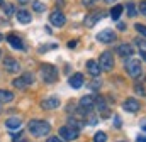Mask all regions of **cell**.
I'll return each mask as SVG.
<instances>
[{"instance_id": "1", "label": "cell", "mask_w": 146, "mask_h": 142, "mask_svg": "<svg viewBox=\"0 0 146 142\" xmlns=\"http://www.w3.org/2000/svg\"><path fill=\"white\" fill-rule=\"evenodd\" d=\"M27 129H29V132L34 137H44V135L49 134L51 125L48 122H44V120H31L29 125H27Z\"/></svg>"}, {"instance_id": "2", "label": "cell", "mask_w": 146, "mask_h": 142, "mask_svg": "<svg viewBox=\"0 0 146 142\" xmlns=\"http://www.w3.org/2000/svg\"><path fill=\"white\" fill-rule=\"evenodd\" d=\"M41 78H42L44 83L51 85V83H54L58 80V71L53 64H42L41 66Z\"/></svg>"}, {"instance_id": "3", "label": "cell", "mask_w": 146, "mask_h": 142, "mask_svg": "<svg viewBox=\"0 0 146 142\" xmlns=\"http://www.w3.org/2000/svg\"><path fill=\"white\" fill-rule=\"evenodd\" d=\"M60 137H63V141H75L78 137V129L70 127V125L61 127L60 129Z\"/></svg>"}, {"instance_id": "4", "label": "cell", "mask_w": 146, "mask_h": 142, "mask_svg": "<svg viewBox=\"0 0 146 142\" xmlns=\"http://www.w3.org/2000/svg\"><path fill=\"white\" fill-rule=\"evenodd\" d=\"M99 64H100V70L110 71L114 68V58H112V54L110 53H102L100 59H99Z\"/></svg>"}, {"instance_id": "5", "label": "cell", "mask_w": 146, "mask_h": 142, "mask_svg": "<svg viewBox=\"0 0 146 142\" xmlns=\"http://www.w3.org/2000/svg\"><path fill=\"white\" fill-rule=\"evenodd\" d=\"M126 70H127V74L129 76H139L141 74V63L138 61V59H129L127 63H126Z\"/></svg>"}, {"instance_id": "6", "label": "cell", "mask_w": 146, "mask_h": 142, "mask_svg": "<svg viewBox=\"0 0 146 142\" xmlns=\"http://www.w3.org/2000/svg\"><path fill=\"white\" fill-rule=\"evenodd\" d=\"M49 22H51L53 26H56V27H61V26H65L66 19H65V15H63L60 10H54V12H51V15H49Z\"/></svg>"}, {"instance_id": "7", "label": "cell", "mask_w": 146, "mask_h": 142, "mask_svg": "<svg viewBox=\"0 0 146 142\" xmlns=\"http://www.w3.org/2000/svg\"><path fill=\"white\" fill-rule=\"evenodd\" d=\"M41 106L44 110H54V108L60 106V98L58 97H48V98H44L41 102Z\"/></svg>"}, {"instance_id": "8", "label": "cell", "mask_w": 146, "mask_h": 142, "mask_svg": "<svg viewBox=\"0 0 146 142\" xmlns=\"http://www.w3.org/2000/svg\"><path fill=\"white\" fill-rule=\"evenodd\" d=\"M3 68L7 71H10V73H17L21 70V64H19V61H15L12 58H5L3 59Z\"/></svg>"}, {"instance_id": "9", "label": "cell", "mask_w": 146, "mask_h": 142, "mask_svg": "<svg viewBox=\"0 0 146 142\" xmlns=\"http://www.w3.org/2000/svg\"><path fill=\"white\" fill-rule=\"evenodd\" d=\"M80 106H82L85 112L92 110V108L95 106V98H94V97H90V95H87V97H82V100H80Z\"/></svg>"}, {"instance_id": "10", "label": "cell", "mask_w": 146, "mask_h": 142, "mask_svg": "<svg viewBox=\"0 0 146 142\" xmlns=\"http://www.w3.org/2000/svg\"><path fill=\"white\" fill-rule=\"evenodd\" d=\"M122 108H124L126 112H129V113H134V112L139 110V103H138V100H134V98H127V100L124 102Z\"/></svg>"}, {"instance_id": "11", "label": "cell", "mask_w": 146, "mask_h": 142, "mask_svg": "<svg viewBox=\"0 0 146 142\" xmlns=\"http://www.w3.org/2000/svg\"><path fill=\"white\" fill-rule=\"evenodd\" d=\"M117 53H119V56H122V58H129V56L134 54V49H133V46H129V44H121V46L117 47Z\"/></svg>"}, {"instance_id": "12", "label": "cell", "mask_w": 146, "mask_h": 142, "mask_svg": "<svg viewBox=\"0 0 146 142\" xmlns=\"http://www.w3.org/2000/svg\"><path fill=\"white\" fill-rule=\"evenodd\" d=\"M115 39V34L112 32V31H102V32H99L97 34V41L99 42H110V41H114Z\"/></svg>"}, {"instance_id": "13", "label": "cell", "mask_w": 146, "mask_h": 142, "mask_svg": "<svg viewBox=\"0 0 146 142\" xmlns=\"http://www.w3.org/2000/svg\"><path fill=\"white\" fill-rule=\"evenodd\" d=\"M68 83H70V86H72V88H75V90H76V88H80V86L85 83V80H83V74H80V73L73 74L72 78L68 80Z\"/></svg>"}, {"instance_id": "14", "label": "cell", "mask_w": 146, "mask_h": 142, "mask_svg": "<svg viewBox=\"0 0 146 142\" xmlns=\"http://www.w3.org/2000/svg\"><path fill=\"white\" fill-rule=\"evenodd\" d=\"M87 70L88 73L92 74V76H99L100 74V64L97 63V61H94V59H90V61H87Z\"/></svg>"}, {"instance_id": "15", "label": "cell", "mask_w": 146, "mask_h": 142, "mask_svg": "<svg viewBox=\"0 0 146 142\" xmlns=\"http://www.w3.org/2000/svg\"><path fill=\"white\" fill-rule=\"evenodd\" d=\"M5 125H7V129H21V125H22V120L19 118V117H10V118H7L5 120Z\"/></svg>"}, {"instance_id": "16", "label": "cell", "mask_w": 146, "mask_h": 142, "mask_svg": "<svg viewBox=\"0 0 146 142\" xmlns=\"http://www.w3.org/2000/svg\"><path fill=\"white\" fill-rule=\"evenodd\" d=\"M7 41L10 42L12 47H15V49H24V44H22L21 37H17V36H14V34H9L7 36Z\"/></svg>"}, {"instance_id": "17", "label": "cell", "mask_w": 146, "mask_h": 142, "mask_svg": "<svg viewBox=\"0 0 146 142\" xmlns=\"http://www.w3.org/2000/svg\"><path fill=\"white\" fill-rule=\"evenodd\" d=\"M17 20H19L21 24H29V22H31L29 12H27V10H19V12H17Z\"/></svg>"}, {"instance_id": "18", "label": "cell", "mask_w": 146, "mask_h": 142, "mask_svg": "<svg viewBox=\"0 0 146 142\" xmlns=\"http://www.w3.org/2000/svg\"><path fill=\"white\" fill-rule=\"evenodd\" d=\"M14 100V93L7 90H0V103H9Z\"/></svg>"}, {"instance_id": "19", "label": "cell", "mask_w": 146, "mask_h": 142, "mask_svg": "<svg viewBox=\"0 0 146 142\" xmlns=\"http://www.w3.org/2000/svg\"><path fill=\"white\" fill-rule=\"evenodd\" d=\"M99 19H100V15H97V14H90V15L85 19V26H87V27H94V24H95Z\"/></svg>"}, {"instance_id": "20", "label": "cell", "mask_w": 146, "mask_h": 142, "mask_svg": "<svg viewBox=\"0 0 146 142\" xmlns=\"http://www.w3.org/2000/svg\"><path fill=\"white\" fill-rule=\"evenodd\" d=\"M136 46H138V49H139L141 56L146 59V41H143V39H138V41H136Z\"/></svg>"}, {"instance_id": "21", "label": "cell", "mask_w": 146, "mask_h": 142, "mask_svg": "<svg viewBox=\"0 0 146 142\" xmlns=\"http://www.w3.org/2000/svg\"><path fill=\"white\" fill-rule=\"evenodd\" d=\"M121 14H122V5H115V7L110 10V17H112L114 20H117Z\"/></svg>"}, {"instance_id": "22", "label": "cell", "mask_w": 146, "mask_h": 142, "mask_svg": "<svg viewBox=\"0 0 146 142\" xmlns=\"http://www.w3.org/2000/svg\"><path fill=\"white\" fill-rule=\"evenodd\" d=\"M12 85H14L15 88H19V90H24V88L27 86V83H26V80H24V78H15V80L12 81Z\"/></svg>"}, {"instance_id": "23", "label": "cell", "mask_w": 146, "mask_h": 142, "mask_svg": "<svg viewBox=\"0 0 146 142\" xmlns=\"http://www.w3.org/2000/svg\"><path fill=\"white\" fill-rule=\"evenodd\" d=\"M126 10H127V15H129V17H136V15H138V10H136L134 3H127V5H126Z\"/></svg>"}, {"instance_id": "24", "label": "cell", "mask_w": 146, "mask_h": 142, "mask_svg": "<svg viewBox=\"0 0 146 142\" xmlns=\"http://www.w3.org/2000/svg\"><path fill=\"white\" fill-rule=\"evenodd\" d=\"M95 106H97L99 112H104V110H106V102H104L102 97H97V98H95Z\"/></svg>"}, {"instance_id": "25", "label": "cell", "mask_w": 146, "mask_h": 142, "mask_svg": "<svg viewBox=\"0 0 146 142\" xmlns=\"http://www.w3.org/2000/svg\"><path fill=\"white\" fill-rule=\"evenodd\" d=\"M33 9H34L36 12H44L46 5H44L42 2H39V0H33Z\"/></svg>"}, {"instance_id": "26", "label": "cell", "mask_w": 146, "mask_h": 142, "mask_svg": "<svg viewBox=\"0 0 146 142\" xmlns=\"http://www.w3.org/2000/svg\"><path fill=\"white\" fill-rule=\"evenodd\" d=\"M107 137H106V132H97L94 135V142H106Z\"/></svg>"}, {"instance_id": "27", "label": "cell", "mask_w": 146, "mask_h": 142, "mask_svg": "<svg viewBox=\"0 0 146 142\" xmlns=\"http://www.w3.org/2000/svg\"><path fill=\"white\" fill-rule=\"evenodd\" d=\"M139 34H143L146 37V26H143V24H136V27H134Z\"/></svg>"}, {"instance_id": "28", "label": "cell", "mask_w": 146, "mask_h": 142, "mask_svg": "<svg viewBox=\"0 0 146 142\" xmlns=\"http://www.w3.org/2000/svg\"><path fill=\"white\" fill-rule=\"evenodd\" d=\"M22 78H24V80H26V83H27V85H31V83H33V81H34V76H33V74H31V73H26V74H24V76H22Z\"/></svg>"}, {"instance_id": "29", "label": "cell", "mask_w": 146, "mask_h": 142, "mask_svg": "<svg viewBox=\"0 0 146 142\" xmlns=\"http://www.w3.org/2000/svg\"><path fill=\"white\" fill-rule=\"evenodd\" d=\"M139 12H141V14L146 17V0H143V2L139 3Z\"/></svg>"}, {"instance_id": "30", "label": "cell", "mask_w": 146, "mask_h": 142, "mask_svg": "<svg viewBox=\"0 0 146 142\" xmlns=\"http://www.w3.org/2000/svg\"><path fill=\"white\" fill-rule=\"evenodd\" d=\"M5 12H7V15H12L14 14V7L12 5H5Z\"/></svg>"}, {"instance_id": "31", "label": "cell", "mask_w": 146, "mask_h": 142, "mask_svg": "<svg viewBox=\"0 0 146 142\" xmlns=\"http://www.w3.org/2000/svg\"><path fill=\"white\" fill-rule=\"evenodd\" d=\"M94 2H95V0H82V3H83L85 7H92V5H94Z\"/></svg>"}, {"instance_id": "32", "label": "cell", "mask_w": 146, "mask_h": 142, "mask_svg": "<svg viewBox=\"0 0 146 142\" xmlns=\"http://www.w3.org/2000/svg\"><path fill=\"white\" fill-rule=\"evenodd\" d=\"M12 141H14V142L22 141V134H17V135H14V137H12Z\"/></svg>"}, {"instance_id": "33", "label": "cell", "mask_w": 146, "mask_h": 142, "mask_svg": "<svg viewBox=\"0 0 146 142\" xmlns=\"http://www.w3.org/2000/svg\"><path fill=\"white\" fill-rule=\"evenodd\" d=\"M48 142H63V141H61V139H58V137H49Z\"/></svg>"}, {"instance_id": "34", "label": "cell", "mask_w": 146, "mask_h": 142, "mask_svg": "<svg viewBox=\"0 0 146 142\" xmlns=\"http://www.w3.org/2000/svg\"><path fill=\"white\" fill-rule=\"evenodd\" d=\"M90 86H92V88H99V86H100V81H94Z\"/></svg>"}, {"instance_id": "35", "label": "cell", "mask_w": 146, "mask_h": 142, "mask_svg": "<svg viewBox=\"0 0 146 142\" xmlns=\"http://www.w3.org/2000/svg\"><path fill=\"white\" fill-rule=\"evenodd\" d=\"M134 90H136V93H139V95H143V88H141V86H134Z\"/></svg>"}, {"instance_id": "36", "label": "cell", "mask_w": 146, "mask_h": 142, "mask_svg": "<svg viewBox=\"0 0 146 142\" xmlns=\"http://www.w3.org/2000/svg\"><path fill=\"white\" fill-rule=\"evenodd\" d=\"M114 122H115V127H121V120H119V117H115Z\"/></svg>"}, {"instance_id": "37", "label": "cell", "mask_w": 146, "mask_h": 142, "mask_svg": "<svg viewBox=\"0 0 146 142\" xmlns=\"http://www.w3.org/2000/svg\"><path fill=\"white\" fill-rule=\"evenodd\" d=\"M68 46H70V47H75V46H76V41H72V42H68Z\"/></svg>"}, {"instance_id": "38", "label": "cell", "mask_w": 146, "mask_h": 142, "mask_svg": "<svg viewBox=\"0 0 146 142\" xmlns=\"http://www.w3.org/2000/svg\"><path fill=\"white\" fill-rule=\"evenodd\" d=\"M138 141H139V142H146V137H143V135H139V137H138Z\"/></svg>"}, {"instance_id": "39", "label": "cell", "mask_w": 146, "mask_h": 142, "mask_svg": "<svg viewBox=\"0 0 146 142\" xmlns=\"http://www.w3.org/2000/svg\"><path fill=\"white\" fill-rule=\"evenodd\" d=\"M19 3H29V0H19Z\"/></svg>"}, {"instance_id": "40", "label": "cell", "mask_w": 146, "mask_h": 142, "mask_svg": "<svg viewBox=\"0 0 146 142\" xmlns=\"http://www.w3.org/2000/svg\"><path fill=\"white\" fill-rule=\"evenodd\" d=\"M141 127H143V130L146 132V122H143V125H141Z\"/></svg>"}, {"instance_id": "41", "label": "cell", "mask_w": 146, "mask_h": 142, "mask_svg": "<svg viewBox=\"0 0 146 142\" xmlns=\"http://www.w3.org/2000/svg\"><path fill=\"white\" fill-rule=\"evenodd\" d=\"M0 3H3V0H0Z\"/></svg>"}, {"instance_id": "42", "label": "cell", "mask_w": 146, "mask_h": 142, "mask_svg": "<svg viewBox=\"0 0 146 142\" xmlns=\"http://www.w3.org/2000/svg\"><path fill=\"white\" fill-rule=\"evenodd\" d=\"M0 41H2V34H0Z\"/></svg>"}, {"instance_id": "43", "label": "cell", "mask_w": 146, "mask_h": 142, "mask_svg": "<svg viewBox=\"0 0 146 142\" xmlns=\"http://www.w3.org/2000/svg\"><path fill=\"white\" fill-rule=\"evenodd\" d=\"M0 112H2V105H0Z\"/></svg>"}, {"instance_id": "44", "label": "cell", "mask_w": 146, "mask_h": 142, "mask_svg": "<svg viewBox=\"0 0 146 142\" xmlns=\"http://www.w3.org/2000/svg\"><path fill=\"white\" fill-rule=\"evenodd\" d=\"M0 56H2V51H0Z\"/></svg>"}]
</instances>
